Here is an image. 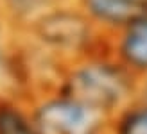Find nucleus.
I'll list each match as a JSON object with an SVG mask.
<instances>
[{
    "instance_id": "1",
    "label": "nucleus",
    "mask_w": 147,
    "mask_h": 134,
    "mask_svg": "<svg viewBox=\"0 0 147 134\" xmlns=\"http://www.w3.org/2000/svg\"><path fill=\"white\" fill-rule=\"evenodd\" d=\"M52 86L70 93L108 120L140 93V79L117 61L106 45L65 64Z\"/></svg>"
},
{
    "instance_id": "2",
    "label": "nucleus",
    "mask_w": 147,
    "mask_h": 134,
    "mask_svg": "<svg viewBox=\"0 0 147 134\" xmlns=\"http://www.w3.org/2000/svg\"><path fill=\"white\" fill-rule=\"evenodd\" d=\"M18 34L31 48L61 72L65 64L102 48L106 38L81 14L72 2H65L38 18ZM59 75V73H57Z\"/></svg>"
},
{
    "instance_id": "3",
    "label": "nucleus",
    "mask_w": 147,
    "mask_h": 134,
    "mask_svg": "<svg viewBox=\"0 0 147 134\" xmlns=\"http://www.w3.org/2000/svg\"><path fill=\"white\" fill-rule=\"evenodd\" d=\"M31 104L40 134H108V118L56 86L32 95Z\"/></svg>"
},
{
    "instance_id": "4",
    "label": "nucleus",
    "mask_w": 147,
    "mask_h": 134,
    "mask_svg": "<svg viewBox=\"0 0 147 134\" xmlns=\"http://www.w3.org/2000/svg\"><path fill=\"white\" fill-rule=\"evenodd\" d=\"M106 48L136 79L147 77V7L106 38Z\"/></svg>"
},
{
    "instance_id": "5",
    "label": "nucleus",
    "mask_w": 147,
    "mask_h": 134,
    "mask_svg": "<svg viewBox=\"0 0 147 134\" xmlns=\"http://www.w3.org/2000/svg\"><path fill=\"white\" fill-rule=\"evenodd\" d=\"M100 36L109 38L135 18L144 5L138 0H70Z\"/></svg>"
},
{
    "instance_id": "6",
    "label": "nucleus",
    "mask_w": 147,
    "mask_h": 134,
    "mask_svg": "<svg viewBox=\"0 0 147 134\" xmlns=\"http://www.w3.org/2000/svg\"><path fill=\"white\" fill-rule=\"evenodd\" d=\"M0 134H40L29 96L11 89L0 91Z\"/></svg>"
},
{
    "instance_id": "7",
    "label": "nucleus",
    "mask_w": 147,
    "mask_h": 134,
    "mask_svg": "<svg viewBox=\"0 0 147 134\" xmlns=\"http://www.w3.org/2000/svg\"><path fill=\"white\" fill-rule=\"evenodd\" d=\"M70 0H0V21L11 32H24L38 18Z\"/></svg>"
},
{
    "instance_id": "8",
    "label": "nucleus",
    "mask_w": 147,
    "mask_h": 134,
    "mask_svg": "<svg viewBox=\"0 0 147 134\" xmlns=\"http://www.w3.org/2000/svg\"><path fill=\"white\" fill-rule=\"evenodd\" d=\"M108 134H147V95L138 93L108 122Z\"/></svg>"
},
{
    "instance_id": "9",
    "label": "nucleus",
    "mask_w": 147,
    "mask_h": 134,
    "mask_svg": "<svg viewBox=\"0 0 147 134\" xmlns=\"http://www.w3.org/2000/svg\"><path fill=\"white\" fill-rule=\"evenodd\" d=\"M11 40H13V32L0 21V91L4 89L5 84V68L11 50Z\"/></svg>"
},
{
    "instance_id": "10",
    "label": "nucleus",
    "mask_w": 147,
    "mask_h": 134,
    "mask_svg": "<svg viewBox=\"0 0 147 134\" xmlns=\"http://www.w3.org/2000/svg\"><path fill=\"white\" fill-rule=\"evenodd\" d=\"M140 93H144V95H147V77L140 80Z\"/></svg>"
},
{
    "instance_id": "11",
    "label": "nucleus",
    "mask_w": 147,
    "mask_h": 134,
    "mask_svg": "<svg viewBox=\"0 0 147 134\" xmlns=\"http://www.w3.org/2000/svg\"><path fill=\"white\" fill-rule=\"evenodd\" d=\"M138 2H142L144 5H147V0H138Z\"/></svg>"
}]
</instances>
